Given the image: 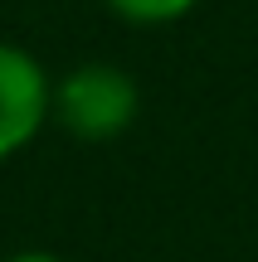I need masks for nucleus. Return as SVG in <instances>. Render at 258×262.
I'll return each mask as SVG.
<instances>
[{"mask_svg":"<svg viewBox=\"0 0 258 262\" xmlns=\"http://www.w3.org/2000/svg\"><path fill=\"white\" fill-rule=\"evenodd\" d=\"M58 122L83 141L122 136L136 117V83L112 63H83L58 83Z\"/></svg>","mask_w":258,"mask_h":262,"instance_id":"f257e3e1","label":"nucleus"},{"mask_svg":"<svg viewBox=\"0 0 258 262\" xmlns=\"http://www.w3.org/2000/svg\"><path fill=\"white\" fill-rule=\"evenodd\" d=\"M49 112V83L25 49L0 44V160L15 156Z\"/></svg>","mask_w":258,"mask_h":262,"instance_id":"f03ea898","label":"nucleus"},{"mask_svg":"<svg viewBox=\"0 0 258 262\" xmlns=\"http://www.w3.org/2000/svg\"><path fill=\"white\" fill-rule=\"evenodd\" d=\"M107 5L136 25H166V19H181L195 0H107Z\"/></svg>","mask_w":258,"mask_h":262,"instance_id":"7ed1b4c3","label":"nucleus"},{"mask_svg":"<svg viewBox=\"0 0 258 262\" xmlns=\"http://www.w3.org/2000/svg\"><path fill=\"white\" fill-rule=\"evenodd\" d=\"M10 262H58V257H49V253H19V257H10Z\"/></svg>","mask_w":258,"mask_h":262,"instance_id":"20e7f679","label":"nucleus"}]
</instances>
